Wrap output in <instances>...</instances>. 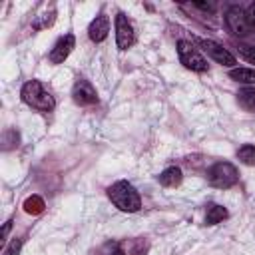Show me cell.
Segmentation results:
<instances>
[{"mask_svg":"<svg viewBox=\"0 0 255 255\" xmlns=\"http://www.w3.org/2000/svg\"><path fill=\"white\" fill-rule=\"evenodd\" d=\"M108 197L112 199V203L126 213H133L141 207V197L135 191V187L129 181H116L114 185L108 187Z\"/></svg>","mask_w":255,"mask_h":255,"instance_id":"6da1fadb","label":"cell"},{"mask_svg":"<svg viewBox=\"0 0 255 255\" xmlns=\"http://www.w3.org/2000/svg\"><path fill=\"white\" fill-rule=\"evenodd\" d=\"M20 98L24 104H28L30 108L34 110H40V112H52L56 102L52 98V94L38 82V80H30L22 86L20 90Z\"/></svg>","mask_w":255,"mask_h":255,"instance_id":"7a4b0ae2","label":"cell"},{"mask_svg":"<svg viewBox=\"0 0 255 255\" xmlns=\"http://www.w3.org/2000/svg\"><path fill=\"white\" fill-rule=\"evenodd\" d=\"M207 181H209V185L219 187V189L233 187L239 181L237 167L229 161H217L207 169Z\"/></svg>","mask_w":255,"mask_h":255,"instance_id":"3957f363","label":"cell"},{"mask_svg":"<svg viewBox=\"0 0 255 255\" xmlns=\"http://www.w3.org/2000/svg\"><path fill=\"white\" fill-rule=\"evenodd\" d=\"M177 56H179V62L187 70H193V72H207L209 70L207 60L201 56V52L189 40H179L177 42Z\"/></svg>","mask_w":255,"mask_h":255,"instance_id":"277c9868","label":"cell"},{"mask_svg":"<svg viewBox=\"0 0 255 255\" xmlns=\"http://www.w3.org/2000/svg\"><path fill=\"white\" fill-rule=\"evenodd\" d=\"M135 42V32H133V26L131 22L128 20V16L124 12H118L116 14V44L120 50H128L131 48Z\"/></svg>","mask_w":255,"mask_h":255,"instance_id":"5b68a950","label":"cell"},{"mask_svg":"<svg viewBox=\"0 0 255 255\" xmlns=\"http://www.w3.org/2000/svg\"><path fill=\"white\" fill-rule=\"evenodd\" d=\"M225 22H227V28L235 34V36H247L251 26H249V20H247V12L239 6H229L227 12H225Z\"/></svg>","mask_w":255,"mask_h":255,"instance_id":"8992f818","label":"cell"},{"mask_svg":"<svg viewBox=\"0 0 255 255\" xmlns=\"http://www.w3.org/2000/svg\"><path fill=\"white\" fill-rule=\"evenodd\" d=\"M195 42H197L217 64H221V66H233V64H237L235 56H233L231 52H227L221 44H217V42H213V40H205V38H195Z\"/></svg>","mask_w":255,"mask_h":255,"instance_id":"52a82bcc","label":"cell"},{"mask_svg":"<svg viewBox=\"0 0 255 255\" xmlns=\"http://www.w3.org/2000/svg\"><path fill=\"white\" fill-rule=\"evenodd\" d=\"M72 100L78 104V106H92L98 102V94L94 90V86L84 80V78H78L74 82V88H72Z\"/></svg>","mask_w":255,"mask_h":255,"instance_id":"ba28073f","label":"cell"},{"mask_svg":"<svg viewBox=\"0 0 255 255\" xmlns=\"http://www.w3.org/2000/svg\"><path fill=\"white\" fill-rule=\"evenodd\" d=\"M76 48V38L74 34H64L56 40L54 48L50 50V62L52 64H64V60L72 54V50Z\"/></svg>","mask_w":255,"mask_h":255,"instance_id":"9c48e42d","label":"cell"},{"mask_svg":"<svg viewBox=\"0 0 255 255\" xmlns=\"http://www.w3.org/2000/svg\"><path fill=\"white\" fill-rule=\"evenodd\" d=\"M108 32H110V18L102 12V14H98V16L90 22V26H88V36H90L92 42H104V40L108 38Z\"/></svg>","mask_w":255,"mask_h":255,"instance_id":"30bf717a","label":"cell"},{"mask_svg":"<svg viewBox=\"0 0 255 255\" xmlns=\"http://www.w3.org/2000/svg\"><path fill=\"white\" fill-rule=\"evenodd\" d=\"M181 179H183V173H181V169L175 167V165L165 167V169L157 175V181H159L161 185H165V187H175V185L181 183Z\"/></svg>","mask_w":255,"mask_h":255,"instance_id":"8fae6325","label":"cell"},{"mask_svg":"<svg viewBox=\"0 0 255 255\" xmlns=\"http://www.w3.org/2000/svg\"><path fill=\"white\" fill-rule=\"evenodd\" d=\"M227 209L223 205H217V203H209L207 205V211H205V225H217L221 223L223 219H227Z\"/></svg>","mask_w":255,"mask_h":255,"instance_id":"7c38bea8","label":"cell"},{"mask_svg":"<svg viewBox=\"0 0 255 255\" xmlns=\"http://www.w3.org/2000/svg\"><path fill=\"white\" fill-rule=\"evenodd\" d=\"M229 78L241 84H255V68H233Z\"/></svg>","mask_w":255,"mask_h":255,"instance_id":"4fadbf2b","label":"cell"},{"mask_svg":"<svg viewBox=\"0 0 255 255\" xmlns=\"http://www.w3.org/2000/svg\"><path fill=\"white\" fill-rule=\"evenodd\" d=\"M237 100L247 112L255 114V88H241L237 92Z\"/></svg>","mask_w":255,"mask_h":255,"instance_id":"5bb4252c","label":"cell"},{"mask_svg":"<svg viewBox=\"0 0 255 255\" xmlns=\"http://www.w3.org/2000/svg\"><path fill=\"white\" fill-rule=\"evenodd\" d=\"M44 207H46V203H44V199H42L40 195H30V197H26V201H24V211L30 213V215L42 213Z\"/></svg>","mask_w":255,"mask_h":255,"instance_id":"9a60e30c","label":"cell"},{"mask_svg":"<svg viewBox=\"0 0 255 255\" xmlns=\"http://www.w3.org/2000/svg\"><path fill=\"white\" fill-rule=\"evenodd\" d=\"M237 157H239V161L245 163V165H255V145H251V143L241 145V147L237 149Z\"/></svg>","mask_w":255,"mask_h":255,"instance_id":"2e32d148","label":"cell"},{"mask_svg":"<svg viewBox=\"0 0 255 255\" xmlns=\"http://www.w3.org/2000/svg\"><path fill=\"white\" fill-rule=\"evenodd\" d=\"M100 255H126V251L122 249V245L118 241H108L102 249H100Z\"/></svg>","mask_w":255,"mask_h":255,"instance_id":"e0dca14e","label":"cell"},{"mask_svg":"<svg viewBox=\"0 0 255 255\" xmlns=\"http://www.w3.org/2000/svg\"><path fill=\"white\" fill-rule=\"evenodd\" d=\"M239 54L249 60V62H255V46H247V44H241L239 46Z\"/></svg>","mask_w":255,"mask_h":255,"instance_id":"ac0fdd59","label":"cell"},{"mask_svg":"<svg viewBox=\"0 0 255 255\" xmlns=\"http://www.w3.org/2000/svg\"><path fill=\"white\" fill-rule=\"evenodd\" d=\"M4 143H6V149L8 147H14V143L18 145V133H16V129H8L4 133Z\"/></svg>","mask_w":255,"mask_h":255,"instance_id":"d6986e66","label":"cell"},{"mask_svg":"<svg viewBox=\"0 0 255 255\" xmlns=\"http://www.w3.org/2000/svg\"><path fill=\"white\" fill-rule=\"evenodd\" d=\"M20 247H22V241H20V239H14V241L4 249L2 255H18V253H20Z\"/></svg>","mask_w":255,"mask_h":255,"instance_id":"ffe728a7","label":"cell"},{"mask_svg":"<svg viewBox=\"0 0 255 255\" xmlns=\"http://www.w3.org/2000/svg\"><path fill=\"white\" fill-rule=\"evenodd\" d=\"M129 255H145V245H143V241L141 239H137L135 241V245H133V249H131V253Z\"/></svg>","mask_w":255,"mask_h":255,"instance_id":"44dd1931","label":"cell"},{"mask_svg":"<svg viewBox=\"0 0 255 255\" xmlns=\"http://www.w3.org/2000/svg\"><path fill=\"white\" fill-rule=\"evenodd\" d=\"M193 8H199V10H205V12H213L215 10V6L213 4H205V2H195V4H191Z\"/></svg>","mask_w":255,"mask_h":255,"instance_id":"7402d4cb","label":"cell"},{"mask_svg":"<svg viewBox=\"0 0 255 255\" xmlns=\"http://www.w3.org/2000/svg\"><path fill=\"white\" fill-rule=\"evenodd\" d=\"M247 20H249V26H255V4L249 6V10H247Z\"/></svg>","mask_w":255,"mask_h":255,"instance_id":"603a6c76","label":"cell"},{"mask_svg":"<svg viewBox=\"0 0 255 255\" xmlns=\"http://www.w3.org/2000/svg\"><path fill=\"white\" fill-rule=\"evenodd\" d=\"M10 227H12V219H8V221L4 223V229H2V239H6V237H8V231H10Z\"/></svg>","mask_w":255,"mask_h":255,"instance_id":"cb8c5ba5","label":"cell"}]
</instances>
